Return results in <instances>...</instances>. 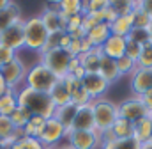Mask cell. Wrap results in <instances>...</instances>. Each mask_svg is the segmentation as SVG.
I'll return each instance as SVG.
<instances>
[{
  "label": "cell",
  "instance_id": "1",
  "mask_svg": "<svg viewBox=\"0 0 152 149\" xmlns=\"http://www.w3.org/2000/svg\"><path fill=\"white\" fill-rule=\"evenodd\" d=\"M16 98H18V105L27 108L32 115H41L44 119H50L55 114V105L50 94L46 92H39L23 85L20 91H16Z\"/></svg>",
  "mask_w": 152,
  "mask_h": 149
},
{
  "label": "cell",
  "instance_id": "2",
  "mask_svg": "<svg viewBox=\"0 0 152 149\" xmlns=\"http://www.w3.org/2000/svg\"><path fill=\"white\" fill-rule=\"evenodd\" d=\"M58 82V78L51 73L44 64H34L30 69H27V76H25V85L34 89V91H39V92H46L50 94L51 89L55 87V83Z\"/></svg>",
  "mask_w": 152,
  "mask_h": 149
},
{
  "label": "cell",
  "instance_id": "3",
  "mask_svg": "<svg viewBox=\"0 0 152 149\" xmlns=\"http://www.w3.org/2000/svg\"><path fill=\"white\" fill-rule=\"evenodd\" d=\"M48 36H50V32L46 30V27L42 25L39 16H32V18L25 20V48L41 53V50L46 44Z\"/></svg>",
  "mask_w": 152,
  "mask_h": 149
},
{
  "label": "cell",
  "instance_id": "4",
  "mask_svg": "<svg viewBox=\"0 0 152 149\" xmlns=\"http://www.w3.org/2000/svg\"><path fill=\"white\" fill-rule=\"evenodd\" d=\"M92 110H94V121H96V130L97 131L112 128L115 119L118 117L117 103L110 101V100H104V98L92 101Z\"/></svg>",
  "mask_w": 152,
  "mask_h": 149
},
{
  "label": "cell",
  "instance_id": "5",
  "mask_svg": "<svg viewBox=\"0 0 152 149\" xmlns=\"http://www.w3.org/2000/svg\"><path fill=\"white\" fill-rule=\"evenodd\" d=\"M71 59H73V57H71L66 50L57 48V50L41 53V60H39V62L44 64L51 73L60 80V78H64V76L67 74V66H69Z\"/></svg>",
  "mask_w": 152,
  "mask_h": 149
},
{
  "label": "cell",
  "instance_id": "6",
  "mask_svg": "<svg viewBox=\"0 0 152 149\" xmlns=\"http://www.w3.org/2000/svg\"><path fill=\"white\" fill-rule=\"evenodd\" d=\"M0 44L11 48L12 52H18L21 48H25V21L20 20L14 25L2 30L0 32Z\"/></svg>",
  "mask_w": 152,
  "mask_h": 149
},
{
  "label": "cell",
  "instance_id": "7",
  "mask_svg": "<svg viewBox=\"0 0 152 149\" xmlns=\"http://www.w3.org/2000/svg\"><path fill=\"white\" fill-rule=\"evenodd\" d=\"M67 146L73 149H101L97 140V131H81V130H69L66 131Z\"/></svg>",
  "mask_w": 152,
  "mask_h": 149
},
{
  "label": "cell",
  "instance_id": "8",
  "mask_svg": "<svg viewBox=\"0 0 152 149\" xmlns=\"http://www.w3.org/2000/svg\"><path fill=\"white\" fill-rule=\"evenodd\" d=\"M117 110H118V117H124L131 122H136L143 117L149 115V110L145 108V105L140 101L138 96H133L129 100H124L117 105Z\"/></svg>",
  "mask_w": 152,
  "mask_h": 149
},
{
  "label": "cell",
  "instance_id": "9",
  "mask_svg": "<svg viewBox=\"0 0 152 149\" xmlns=\"http://www.w3.org/2000/svg\"><path fill=\"white\" fill-rule=\"evenodd\" d=\"M0 74H2L7 89H16L21 82H25L27 69H25V64L16 57L14 60H11L9 64H5V66L0 68Z\"/></svg>",
  "mask_w": 152,
  "mask_h": 149
},
{
  "label": "cell",
  "instance_id": "10",
  "mask_svg": "<svg viewBox=\"0 0 152 149\" xmlns=\"http://www.w3.org/2000/svg\"><path fill=\"white\" fill-rule=\"evenodd\" d=\"M62 139H66V128L55 117L46 119L44 128H42V131H41L37 140L44 148H55V144L58 140H62Z\"/></svg>",
  "mask_w": 152,
  "mask_h": 149
},
{
  "label": "cell",
  "instance_id": "11",
  "mask_svg": "<svg viewBox=\"0 0 152 149\" xmlns=\"http://www.w3.org/2000/svg\"><path fill=\"white\" fill-rule=\"evenodd\" d=\"M42 25L46 27V30L51 34V32H66V21L60 14H58V2L55 4H48L44 7V11L39 14Z\"/></svg>",
  "mask_w": 152,
  "mask_h": 149
},
{
  "label": "cell",
  "instance_id": "12",
  "mask_svg": "<svg viewBox=\"0 0 152 149\" xmlns=\"http://www.w3.org/2000/svg\"><path fill=\"white\" fill-rule=\"evenodd\" d=\"M81 85L85 87V91L88 92V96L92 98V101L101 100L106 94V91L110 89V83L99 73H87L85 78L81 80Z\"/></svg>",
  "mask_w": 152,
  "mask_h": 149
},
{
  "label": "cell",
  "instance_id": "13",
  "mask_svg": "<svg viewBox=\"0 0 152 149\" xmlns=\"http://www.w3.org/2000/svg\"><path fill=\"white\" fill-rule=\"evenodd\" d=\"M131 91L133 96H142L152 91V68H138L131 74Z\"/></svg>",
  "mask_w": 152,
  "mask_h": 149
},
{
  "label": "cell",
  "instance_id": "14",
  "mask_svg": "<svg viewBox=\"0 0 152 149\" xmlns=\"http://www.w3.org/2000/svg\"><path fill=\"white\" fill-rule=\"evenodd\" d=\"M71 130H81V131H94L96 130V121H94V110L92 103L85 107H78V112L73 121Z\"/></svg>",
  "mask_w": 152,
  "mask_h": 149
},
{
  "label": "cell",
  "instance_id": "15",
  "mask_svg": "<svg viewBox=\"0 0 152 149\" xmlns=\"http://www.w3.org/2000/svg\"><path fill=\"white\" fill-rule=\"evenodd\" d=\"M101 52L104 57H110V59H120L124 53H126V37H120V36H112L106 39V43L101 46Z\"/></svg>",
  "mask_w": 152,
  "mask_h": 149
},
{
  "label": "cell",
  "instance_id": "16",
  "mask_svg": "<svg viewBox=\"0 0 152 149\" xmlns=\"http://www.w3.org/2000/svg\"><path fill=\"white\" fill-rule=\"evenodd\" d=\"M133 139L142 146L152 139V119L147 115L136 122H133Z\"/></svg>",
  "mask_w": 152,
  "mask_h": 149
},
{
  "label": "cell",
  "instance_id": "17",
  "mask_svg": "<svg viewBox=\"0 0 152 149\" xmlns=\"http://www.w3.org/2000/svg\"><path fill=\"white\" fill-rule=\"evenodd\" d=\"M76 59L80 60V64L85 68L87 73H97L99 71V66H101L103 52H101V48H92L88 53H81Z\"/></svg>",
  "mask_w": 152,
  "mask_h": 149
},
{
  "label": "cell",
  "instance_id": "18",
  "mask_svg": "<svg viewBox=\"0 0 152 149\" xmlns=\"http://www.w3.org/2000/svg\"><path fill=\"white\" fill-rule=\"evenodd\" d=\"M110 36H112L110 27H108L106 23H97L96 27H92V29L87 32L85 37L88 39V43L92 44V48H101Z\"/></svg>",
  "mask_w": 152,
  "mask_h": 149
},
{
  "label": "cell",
  "instance_id": "19",
  "mask_svg": "<svg viewBox=\"0 0 152 149\" xmlns=\"http://www.w3.org/2000/svg\"><path fill=\"white\" fill-rule=\"evenodd\" d=\"M20 20H21V9L14 2H9V5L4 11H0V32L11 25H14Z\"/></svg>",
  "mask_w": 152,
  "mask_h": 149
},
{
  "label": "cell",
  "instance_id": "20",
  "mask_svg": "<svg viewBox=\"0 0 152 149\" xmlns=\"http://www.w3.org/2000/svg\"><path fill=\"white\" fill-rule=\"evenodd\" d=\"M76 112H78V107L73 105V103H67V105H64V107H58V108H55V114H53V117L66 128V131H69L71 128H73V121H75V115Z\"/></svg>",
  "mask_w": 152,
  "mask_h": 149
},
{
  "label": "cell",
  "instance_id": "21",
  "mask_svg": "<svg viewBox=\"0 0 152 149\" xmlns=\"http://www.w3.org/2000/svg\"><path fill=\"white\" fill-rule=\"evenodd\" d=\"M131 30H133V13L117 16V20L110 25V32L120 37H127Z\"/></svg>",
  "mask_w": 152,
  "mask_h": 149
},
{
  "label": "cell",
  "instance_id": "22",
  "mask_svg": "<svg viewBox=\"0 0 152 149\" xmlns=\"http://www.w3.org/2000/svg\"><path fill=\"white\" fill-rule=\"evenodd\" d=\"M97 73L101 74L110 85L115 83V82L120 78L118 68H117V60L110 59V57H104V55H103V59H101V66H99V71H97Z\"/></svg>",
  "mask_w": 152,
  "mask_h": 149
},
{
  "label": "cell",
  "instance_id": "23",
  "mask_svg": "<svg viewBox=\"0 0 152 149\" xmlns=\"http://www.w3.org/2000/svg\"><path fill=\"white\" fill-rule=\"evenodd\" d=\"M50 98H51V101H53L55 108H58V107H64V105L71 103V94L67 92V89H66V85H64L62 78H60V80L55 83V87L51 89Z\"/></svg>",
  "mask_w": 152,
  "mask_h": 149
},
{
  "label": "cell",
  "instance_id": "24",
  "mask_svg": "<svg viewBox=\"0 0 152 149\" xmlns=\"http://www.w3.org/2000/svg\"><path fill=\"white\" fill-rule=\"evenodd\" d=\"M18 107V98H16V89H7L0 96V115L9 117Z\"/></svg>",
  "mask_w": 152,
  "mask_h": 149
},
{
  "label": "cell",
  "instance_id": "25",
  "mask_svg": "<svg viewBox=\"0 0 152 149\" xmlns=\"http://www.w3.org/2000/svg\"><path fill=\"white\" fill-rule=\"evenodd\" d=\"M83 11V4L80 0H62L58 2V14L64 20H69L71 16H78Z\"/></svg>",
  "mask_w": 152,
  "mask_h": 149
},
{
  "label": "cell",
  "instance_id": "26",
  "mask_svg": "<svg viewBox=\"0 0 152 149\" xmlns=\"http://www.w3.org/2000/svg\"><path fill=\"white\" fill-rule=\"evenodd\" d=\"M112 131L115 139H133V122L124 117H117L112 124Z\"/></svg>",
  "mask_w": 152,
  "mask_h": 149
},
{
  "label": "cell",
  "instance_id": "27",
  "mask_svg": "<svg viewBox=\"0 0 152 149\" xmlns=\"http://www.w3.org/2000/svg\"><path fill=\"white\" fill-rule=\"evenodd\" d=\"M152 25V18L140 7L138 0L134 2V9H133V29H143L149 30Z\"/></svg>",
  "mask_w": 152,
  "mask_h": 149
},
{
  "label": "cell",
  "instance_id": "28",
  "mask_svg": "<svg viewBox=\"0 0 152 149\" xmlns=\"http://www.w3.org/2000/svg\"><path fill=\"white\" fill-rule=\"evenodd\" d=\"M44 122H46L44 117H41V115H32L30 121L27 122V126L23 128V135H25V137H32V139H39V135H41V131H42V128H44Z\"/></svg>",
  "mask_w": 152,
  "mask_h": 149
},
{
  "label": "cell",
  "instance_id": "29",
  "mask_svg": "<svg viewBox=\"0 0 152 149\" xmlns=\"http://www.w3.org/2000/svg\"><path fill=\"white\" fill-rule=\"evenodd\" d=\"M30 117H32V114L27 110V108L20 107V105L16 107V110L9 115V119H11V122L14 124L16 130H23V128L27 126V122L30 121Z\"/></svg>",
  "mask_w": 152,
  "mask_h": 149
},
{
  "label": "cell",
  "instance_id": "30",
  "mask_svg": "<svg viewBox=\"0 0 152 149\" xmlns=\"http://www.w3.org/2000/svg\"><path fill=\"white\" fill-rule=\"evenodd\" d=\"M117 68H118V73L120 76H124V74H133L136 69H138V64H136V60H133L131 57H127L126 53L120 57V59H117Z\"/></svg>",
  "mask_w": 152,
  "mask_h": 149
},
{
  "label": "cell",
  "instance_id": "31",
  "mask_svg": "<svg viewBox=\"0 0 152 149\" xmlns=\"http://www.w3.org/2000/svg\"><path fill=\"white\" fill-rule=\"evenodd\" d=\"M101 149H140V144L134 139H115L113 142H108Z\"/></svg>",
  "mask_w": 152,
  "mask_h": 149
},
{
  "label": "cell",
  "instance_id": "32",
  "mask_svg": "<svg viewBox=\"0 0 152 149\" xmlns=\"http://www.w3.org/2000/svg\"><path fill=\"white\" fill-rule=\"evenodd\" d=\"M136 64H138V68H152V41L145 43L142 46V52H140Z\"/></svg>",
  "mask_w": 152,
  "mask_h": 149
},
{
  "label": "cell",
  "instance_id": "33",
  "mask_svg": "<svg viewBox=\"0 0 152 149\" xmlns=\"http://www.w3.org/2000/svg\"><path fill=\"white\" fill-rule=\"evenodd\" d=\"M108 5H110V0H88V2H83V13L87 14L103 13Z\"/></svg>",
  "mask_w": 152,
  "mask_h": 149
},
{
  "label": "cell",
  "instance_id": "34",
  "mask_svg": "<svg viewBox=\"0 0 152 149\" xmlns=\"http://www.w3.org/2000/svg\"><path fill=\"white\" fill-rule=\"evenodd\" d=\"M9 149H44V146L39 142L37 139H32V137H21L20 140H16Z\"/></svg>",
  "mask_w": 152,
  "mask_h": 149
},
{
  "label": "cell",
  "instance_id": "35",
  "mask_svg": "<svg viewBox=\"0 0 152 149\" xmlns=\"http://www.w3.org/2000/svg\"><path fill=\"white\" fill-rule=\"evenodd\" d=\"M71 103L76 105V107H85V105H90L92 103V98L88 96V92L85 91V87L81 85L78 91H75L71 94Z\"/></svg>",
  "mask_w": 152,
  "mask_h": 149
},
{
  "label": "cell",
  "instance_id": "36",
  "mask_svg": "<svg viewBox=\"0 0 152 149\" xmlns=\"http://www.w3.org/2000/svg\"><path fill=\"white\" fill-rule=\"evenodd\" d=\"M110 5L117 11L118 16H120V14H129V13H133V9H134V2H133V0H112Z\"/></svg>",
  "mask_w": 152,
  "mask_h": 149
},
{
  "label": "cell",
  "instance_id": "37",
  "mask_svg": "<svg viewBox=\"0 0 152 149\" xmlns=\"http://www.w3.org/2000/svg\"><path fill=\"white\" fill-rule=\"evenodd\" d=\"M62 34H64V32H51V34L48 36V39H46V44H44V48L41 50V53H46V52H51V50L60 48Z\"/></svg>",
  "mask_w": 152,
  "mask_h": 149
},
{
  "label": "cell",
  "instance_id": "38",
  "mask_svg": "<svg viewBox=\"0 0 152 149\" xmlns=\"http://www.w3.org/2000/svg\"><path fill=\"white\" fill-rule=\"evenodd\" d=\"M14 131H16V128H14V124L11 122V119L5 117V115H0V140L7 139V137L12 135Z\"/></svg>",
  "mask_w": 152,
  "mask_h": 149
},
{
  "label": "cell",
  "instance_id": "39",
  "mask_svg": "<svg viewBox=\"0 0 152 149\" xmlns=\"http://www.w3.org/2000/svg\"><path fill=\"white\" fill-rule=\"evenodd\" d=\"M127 39H131V41H134V43H138V44L143 46L145 43L151 41V36H149V30H143V29H133V30L129 32Z\"/></svg>",
  "mask_w": 152,
  "mask_h": 149
},
{
  "label": "cell",
  "instance_id": "40",
  "mask_svg": "<svg viewBox=\"0 0 152 149\" xmlns=\"http://www.w3.org/2000/svg\"><path fill=\"white\" fill-rule=\"evenodd\" d=\"M140 52H142V44H138V43H134V41L126 37V55L131 57L133 60H138Z\"/></svg>",
  "mask_w": 152,
  "mask_h": 149
},
{
  "label": "cell",
  "instance_id": "41",
  "mask_svg": "<svg viewBox=\"0 0 152 149\" xmlns=\"http://www.w3.org/2000/svg\"><path fill=\"white\" fill-rule=\"evenodd\" d=\"M81 21H83V16L78 14V16H71L67 21H66V32L67 34H75L81 29Z\"/></svg>",
  "mask_w": 152,
  "mask_h": 149
},
{
  "label": "cell",
  "instance_id": "42",
  "mask_svg": "<svg viewBox=\"0 0 152 149\" xmlns=\"http://www.w3.org/2000/svg\"><path fill=\"white\" fill-rule=\"evenodd\" d=\"M14 59H16V52H12L11 48L0 44V68L5 66V64H9V62L14 60Z\"/></svg>",
  "mask_w": 152,
  "mask_h": 149
},
{
  "label": "cell",
  "instance_id": "43",
  "mask_svg": "<svg viewBox=\"0 0 152 149\" xmlns=\"http://www.w3.org/2000/svg\"><path fill=\"white\" fill-rule=\"evenodd\" d=\"M62 82H64V85H66V89H67V92H69V94H73L75 91H78V89L81 87V82H80V80H76L73 74H66V76L62 78Z\"/></svg>",
  "mask_w": 152,
  "mask_h": 149
},
{
  "label": "cell",
  "instance_id": "44",
  "mask_svg": "<svg viewBox=\"0 0 152 149\" xmlns=\"http://www.w3.org/2000/svg\"><path fill=\"white\" fill-rule=\"evenodd\" d=\"M117 16H118V14H117V11H115L112 5H108V7L104 9V23H106L108 27H110L115 20H117Z\"/></svg>",
  "mask_w": 152,
  "mask_h": 149
},
{
  "label": "cell",
  "instance_id": "45",
  "mask_svg": "<svg viewBox=\"0 0 152 149\" xmlns=\"http://www.w3.org/2000/svg\"><path fill=\"white\" fill-rule=\"evenodd\" d=\"M138 98H140V101L145 105V108L151 112L152 110V91L145 92V94H142V96H138Z\"/></svg>",
  "mask_w": 152,
  "mask_h": 149
},
{
  "label": "cell",
  "instance_id": "46",
  "mask_svg": "<svg viewBox=\"0 0 152 149\" xmlns=\"http://www.w3.org/2000/svg\"><path fill=\"white\" fill-rule=\"evenodd\" d=\"M71 41H73V37L69 36L67 32H64V34H62V39H60V50H66V52L69 53V46H71Z\"/></svg>",
  "mask_w": 152,
  "mask_h": 149
},
{
  "label": "cell",
  "instance_id": "47",
  "mask_svg": "<svg viewBox=\"0 0 152 149\" xmlns=\"http://www.w3.org/2000/svg\"><path fill=\"white\" fill-rule=\"evenodd\" d=\"M138 4H140V7L152 18V0H138Z\"/></svg>",
  "mask_w": 152,
  "mask_h": 149
},
{
  "label": "cell",
  "instance_id": "48",
  "mask_svg": "<svg viewBox=\"0 0 152 149\" xmlns=\"http://www.w3.org/2000/svg\"><path fill=\"white\" fill-rule=\"evenodd\" d=\"M73 76H75L76 80H80V82H81V80H83V78H85V74H87V71H85V68H83V66H78V68H76L75 71H73Z\"/></svg>",
  "mask_w": 152,
  "mask_h": 149
},
{
  "label": "cell",
  "instance_id": "49",
  "mask_svg": "<svg viewBox=\"0 0 152 149\" xmlns=\"http://www.w3.org/2000/svg\"><path fill=\"white\" fill-rule=\"evenodd\" d=\"M78 66H81V64H80V60H78L76 57H73V59H71V62H69V66H67V74H71Z\"/></svg>",
  "mask_w": 152,
  "mask_h": 149
},
{
  "label": "cell",
  "instance_id": "50",
  "mask_svg": "<svg viewBox=\"0 0 152 149\" xmlns=\"http://www.w3.org/2000/svg\"><path fill=\"white\" fill-rule=\"evenodd\" d=\"M90 50H92V44L88 43L87 37H83V39H81V53H88Z\"/></svg>",
  "mask_w": 152,
  "mask_h": 149
},
{
  "label": "cell",
  "instance_id": "51",
  "mask_svg": "<svg viewBox=\"0 0 152 149\" xmlns=\"http://www.w3.org/2000/svg\"><path fill=\"white\" fill-rule=\"evenodd\" d=\"M5 91H7V85H5V82H4V78H2V74H0V96H2Z\"/></svg>",
  "mask_w": 152,
  "mask_h": 149
},
{
  "label": "cell",
  "instance_id": "52",
  "mask_svg": "<svg viewBox=\"0 0 152 149\" xmlns=\"http://www.w3.org/2000/svg\"><path fill=\"white\" fill-rule=\"evenodd\" d=\"M140 149H152V140L145 142V144H142V146H140Z\"/></svg>",
  "mask_w": 152,
  "mask_h": 149
},
{
  "label": "cell",
  "instance_id": "53",
  "mask_svg": "<svg viewBox=\"0 0 152 149\" xmlns=\"http://www.w3.org/2000/svg\"><path fill=\"white\" fill-rule=\"evenodd\" d=\"M9 5V0H0V11H4Z\"/></svg>",
  "mask_w": 152,
  "mask_h": 149
},
{
  "label": "cell",
  "instance_id": "54",
  "mask_svg": "<svg viewBox=\"0 0 152 149\" xmlns=\"http://www.w3.org/2000/svg\"><path fill=\"white\" fill-rule=\"evenodd\" d=\"M149 36H151V41H152V25H151V29H149Z\"/></svg>",
  "mask_w": 152,
  "mask_h": 149
},
{
  "label": "cell",
  "instance_id": "55",
  "mask_svg": "<svg viewBox=\"0 0 152 149\" xmlns=\"http://www.w3.org/2000/svg\"><path fill=\"white\" fill-rule=\"evenodd\" d=\"M60 149H73V148H69V146H64V148H60Z\"/></svg>",
  "mask_w": 152,
  "mask_h": 149
},
{
  "label": "cell",
  "instance_id": "56",
  "mask_svg": "<svg viewBox=\"0 0 152 149\" xmlns=\"http://www.w3.org/2000/svg\"><path fill=\"white\" fill-rule=\"evenodd\" d=\"M149 117H151V119H152V110H151V112H149Z\"/></svg>",
  "mask_w": 152,
  "mask_h": 149
},
{
  "label": "cell",
  "instance_id": "57",
  "mask_svg": "<svg viewBox=\"0 0 152 149\" xmlns=\"http://www.w3.org/2000/svg\"><path fill=\"white\" fill-rule=\"evenodd\" d=\"M44 149H55V148H44Z\"/></svg>",
  "mask_w": 152,
  "mask_h": 149
},
{
  "label": "cell",
  "instance_id": "58",
  "mask_svg": "<svg viewBox=\"0 0 152 149\" xmlns=\"http://www.w3.org/2000/svg\"><path fill=\"white\" fill-rule=\"evenodd\" d=\"M151 140H152V139H151Z\"/></svg>",
  "mask_w": 152,
  "mask_h": 149
}]
</instances>
